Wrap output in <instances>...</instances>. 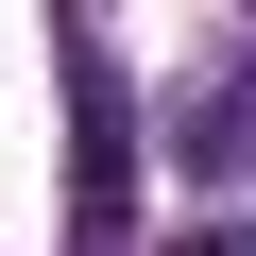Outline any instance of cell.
Returning a JSON list of instances; mask_svg holds the SVG:
<instances>
[{
    "instance_id": "cell-1",
    "label": "cell",
    "mask_w": 256,
    "mask_h": 256,
    "mask_svg": "<svg viewBox=\"0 0 256 256\" xmlns=\"http://www.w3.org/2000/svg\"><path fill=\"white\" fill-rule=\"evenodd\" d=\"M68 137H86V239H120V205H137V120H120L102 68H68Z\"/></svg>"
}]
</instances>
